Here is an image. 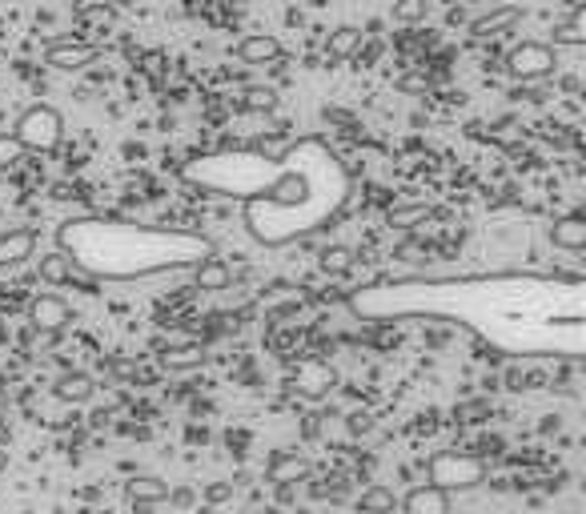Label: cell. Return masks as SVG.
<instances>
[{
	"instance_id": "1",
	"label": "cell",
	"mask_w": 586,
	"mask_h": 514,
	"mask_svg": "<svg viewBox=\"0 0 586 514\" xmlns=\"http://www.w3.org/2000/svg\"><path fill=\"white\" fill-rule=\"evenodd\" d=\"M350 197V173L322 141H298L281 153L277 177L241 209L245 229L261 245H289L322 229Z\"/></svg>"
},
{
	"instance_id": "2",
	"label": "cell",
	"mask_w": 586,
	"mask_h": 514,
	"mask_svg": "<svg viewBox=\"0 0 586 514\" xmlns=\"http://www.w3.org/2000/svg\"><path fill=\"white\" fill-rule=\"evenodd\" d=\"M57 249L93 282L153 278L165 270H189L213 257V245L193 229L133 225L109 217H69L57 229Z\"/></svg>"
},
{
	"instance_id": "3",
	"label": "cell",
	"mask_w": 586,
	"mask_h": 514,
	"mask_svg": "<svg viewBox=\"0 0 586 514\" xmlns=\"http://www.w3.org/2000/svg\"><path fill=\"white\" fill-rule=\"evenodd\" d=\"M426 474H430V486H438V490H446V494L474 490V486L486 482V458L462 454V450H438V454L426 462Z\"/></svg>"
},
{
	"instance_id": "4",
	"label": "cell",
	"mask_w": 586,
	"mask_h": 514,
	"mask_svg": "<svg viewBox=\"0 0 586 514\" xmlns=\"http://www.w3.org/2000/svg\"><path fill=\"white\" fill-rule=\"evenodd\" d=\"M13 141H17V149L25 153H53L57 145H61V137H65V117L53 109V105H29L21 117H17V125H13V133H9Z\"/></svg>"
},
{
	"instance_id": "5",
	"label": "cell",
	"mask_w": 586,
	"mask_h": 514,
	"mask_svg": "<svg viewBox=\"0 0 586 514\" xmlns=\"http://www.w3.org/2000/svg\"><path fill=\"white\" fill-rule=\"evenodd\" d=\"M558 69V53L542 41H522L506 53V73L518 81V85H534V81H546L554 77Z\"/></svg>"
},
{
	"instance_id": "6",
	"label": "cell",
	"mask_w": 586,
	"mask_h": 514,
	"mask_svg": "<svg viewBox=\"0 0 586 514\" xmlns=\"http://www.w3.org/2000/svg\"><path fill=\"white\" fill-rule=\"evenodd\" d=\"M41 282H49V286H77V290H85V294H97V286H101V282H93L85 270H77L61 249H53V253L41 257Z\"/></svg>"
},
{
	"instance_id": "7",
	"label": "cell",
	"mask_w": 586,
	"mask_h": 514,
	"mask_svg": "<svg viewBox=\"0 0 586 514\" xmlns=\"http://www.w3.org/2000/svg\"><path fill=\"white\" fill-rule=\"evenodd\" d=\"M29 322H33V330H41V334H61V330L73 322V310H69V302L57 298V294H37V298L29 302Z\"/></svg>"
},
{
	"instance_id": "8",
	"label": "cell",
	"mask_w": 586,
	"mask_h": 514,
	"mask_svg": "<svg viewBox=\"0 0 586 514\" xmlns=\"http://www.w3.org/2000/svg\"><path fill=\"white\" fill-rule=\"evenodd\" d=\"M97 57H101L97 45H85V41H61V45H49L45 65L57 69V73H77V69H89Z\"/></svg>"
},
{
	"instance_id": "9",
	"label": "cell",
	"mask_w": 586,
	"mask_h": 514,
	"mask_svg": "<svg viewBox=\"0 0 586 514\" xmlns=\"http://www.w3.org/2000/svg\"><path fill=\"white\" fill-rule=\"evenodd\" d=\"M293 390H298L302 398H310V402H318V398H326L334 390V370L326 362L310 358V362H302L298 370H293Z\"/></svg>"
},
{
	"instance_id": "10",
	"label": "cell",
	"mask_w": 586,
	"mask_h": 514,
	"mask_svg": "<svg viewBox=\"0 0 586 514\" xmlns=\"http://www.w3.org/2000/svg\"><path fill=\"white\" fill-rule=\"evenodd\" d=\"M314 474V462L298 450H277L269 458V482L273 486H293V482H306Z\"/></svg>"
},
{
	"instance_id": "11",
	"label": "cell",
	"mask_w": 586,
	"mask_h": 514,
	"mask_svg": "<svg viewBox=\"0 0 586 514\" xmlns=\"http://www.w3.org/2000/svg\"><path fill=\"white\" fill-rule=\"evenodd\" d=\"M398 510L402 514H450V494L426 482V486H414L406 498H398Z\"/></svg>"
},
{
	"instance_id": "12",
	"label": "cell",
	"mask_w": 586,
	"mask_h": 514,
	"mask_svg": "<svg viewBox=\"0 0 586 514\" xmlns=\"http://www.w3.org/2000/svg\"><path fill=\"white\" fill-rule=\"evenodd\" d=\"M522 21V9L518 5H494L490 13H482L478 21H470V37L486 41V37H498V33H510L514 25Z\"/></svg>"
},
{
	"instance_id": "13",
	"label": "cell",
	"mask_w": 586,
	"mask_h": 514,
	"mask_svg": "<svg viewBox=\"0 0 586 514\" xmlns=\"http://www.w3.org/2000/svg\"><path fill=\"white\" fill-rule=\"evenodd\" d=\"M281 57V41L273 33H249L237 41V61L241 65H273Z\"/></svg>"
},
{
	"instance_id": "14",
	"label": "cell",
	"mask_w": 586,
	"mask_h": 514,
	"mask_svg": "<svg viewBox=\"0 0 586 514\" xmlns=\"http://www.w3.org/2000/svg\"><path fill=\"white\" fill-rule=\"evenodd\" d=\"M53 394H57L61 402H73V406H81V402H89V398L97 394V382H93L85 370H65V374L53 382Z\"/></svg>"
},
{
	"instance_id": "15",
	"label": "cell",
	"mask_w": 586,
	"mask_h": 514,
	"mask_svg": "<svg viewBox=\"0 0 586 514\" xmlns=\"http://www.w3.org/2000/svg\"><path fill=\"white\" fill-rule=\"evenodd\" d=\"M37 249V229H9L0 237V266H17Z\"/></svg>"
},
{
	"instance_id": "16",
	"label": "cell",
	"mask_w": 586,
	"mask_h": 514,
	"mask_svg": "<svg viewBox=\"0 0 586 514\" xmlns=\"http://www.w3.org/2000/svg\"><path fill=\"white\" fill-rule=\"evenodd\" d=\"M550 241H554V249H566V253L586 249V221H582L578 213L558 217V221L550 225Z\"/></svg>"
},
{
	"instance_id": "17",
	"label": "cell",
	"mask_w": 586,
	"mask_h": 514,
	"mask_svg": "<svg viewBox=\"0 0 586 514\" xmlns=\"http://www.w3.org/2000/svg\"><path fill=\"white\" fill-rule=\"evenodd\" d=\"M125 490H129V498H133V502L157 506V502H165V498H169V490H173V486H169L165 478H157V474H133Z\"/></svg>"
},
{
	"instance_id": "18",
	"label": "cell",
	"mask_w": 586,
	"mask_h": 514,
	"mask_svg": "<svg viewBox=\"0 0 586 514\" xmlns=\"http://www.w3.org/2000/svg\"><path fill=\"white\" fill-rule=\"evenodd\" d=\"M229 278H233V274H229V266L221 262V257H205V262L193 266V282H197V290H209V294H213V290H225Z\"/></svg>"
},
{
	"instance_id": "19",
	"label": "cell",
	"mask_w": 586,
	"mask_h": 514,
	"mask_svg": "<svg viewBox=\"0 0 586 514\" xmlns=\"http://www.w3.org/2000/svg\"><path fill=\"white\" fill-rule=\"evenodd\" d=\"M358 510L362 514H394L398 510V494L386 486V482H370L358 498Z\"/></svg>"
},
{
	"instance_id": "20",
	"label": "cell",
	"mask_w": 586,
	"mask_h": 514,
	"mask_svg": "<svg viewBox=\"0 0 586 514\" xmlns=\"http://www.w3.org/2000/svg\"><path fill=\"white\" fill-rule=\"evenodd\" d=\"M578 49V45H586V9H578V13H570V21H558L554 25V49Z\"/></svg>"
},
{
	"instance_id": "21",
	"label": "cell",
	"mask_w": 586,
	"mask_h": 514,
	"mask_svg": "<svg viewBox=\"0 0 586 514\" xmlns=\"http://www.w3.org/2000/svg\"><path fill=\"white\" fill-rule=\"evenodd\" d=\"M358 49H362V29H354V25H342V29H334V33H330L326 57H330V61H346V57H354Z\"/></svg>"
},
{
	"instance_id": "22",
	"label": "cell",
	"mask_w": 586,
	"mask_h": 514,
	"mask_svg": "<svg viewBox=\"0 0 586 514\" xmlns=\"http://www.w3.org/2000/svg\"><path fill=\"white\" fill-rule=\"evenodd\" d=\"M161 366L165 370H197V366H205V354H201V346H177V350L161 354Z\"/></svg>"
},
{
	"instance_id": "23",
	"label": "cell",
	"mask_w": 586,
	"mask_h": 514,
	"mask_svg": "<svg viewBox=\"0 0 586 514\" xmlns=\"http://www.w3.org/2000/svg\"><path fill=\"white\" fill-rule=\"evenodd\" d=\"M426 13H430V0H398L394 5L398 25H418V21H426Z\"/></svg>"
},
{
	"instance_id": "24",
	"label": "cell",
	"mask_w": 586,
	"mask_h": 514,
	"mask_svg": "<svg viewBox=\"0 0 586 514\" xmlns=\"http://www.w3.org/2000/svg\"><path fill=\"white\" fill-rule=\"evenodd\" d=\"M354 266V253L346 249V245H330L326 253H322V270L326 274H346Z\"/></svg>"
},
{
	"instance_id": "25",
	"label": "cell",
	"mask_w": 586,
	"mask_h": 514,
	"mask_svg": "<svg viewBox=\"0 0 586 514\" xmlns=\"http://www.w3.org/2000/svg\"><path fill=\"white\" fill-rule=\"evenodd\" d=\"M273 105H277V97H273L269 89H249V93H245V109H249V113H269Z\"/></svg>"
},
{
	"instance_id": "26",
	"label": "cell",
	"mask_w": 586,
	"mask_h": 514,
	"mask_svg": "<svg viewBox=\"0 0 586 514\" xmlns=\"http://www.w3.org/2000/svg\"><path fill=\"white\" fill-rule=\"evenodd\" d=\"M21 161V149H17V141L13 137H0V173L5 169H13Z\"/></svg>"
},
{
	"instance_id": "27",
	"label": "cell",
	"mask_w": 586,
	"mask_h": 514,
	"mask_svg": "<svg viewBox=\"0 0 586 514\" xmlns=\"http://www.w3.org/2000/svg\"><path fill=\"white\" fill-rule=\"evenodd\" d=\"M229 498H233V482H209L205 486V502L217 506V502H229Z\"/></svg>"
},
{
	"instance_id": "28",
	"label": "cell",
	"mask_w": 586,
	"mask_h": 514,
	"mask_svg": "<svg viewBox=\"0 0 586 514\" xmlns=\"http://www.w3.org/2000/svg\"><path fill=\"white\" fill-rule=\"evenodd\" d=\"M169 502H173V506H189V502H193V490L177 486V490H169Z\"/></svg>"
},
{
	"instance_id": "29",
	"label": "cell",
	"mask_w": 586,
	"mask_h": 514,
	"mask_svg": "<svg viewBox=\"0 0 586 514\" xmlns=\"http://www.w3.org/2000/svg\"><path fill=\"white\" fill-rule=\"evenodd\" d=\"M562 5H566L570 13H578V9H586V0H562Z\"/></svg>"
},
{
	"instance_id": "30",
	"label": "cell",
	"mask_w": 586,
	"mask_h": 514,
	"mask_svg": "<svg viewBox=\"0 0 586 514\" xmlns=\"http://www.w3.org/2000/svg\"><path fill=\"white\" fill-rule=\"evenodd\" d=\"M5 466H9V450H5V446H0V470H5Z\"/></svg>"
},
{
	"instance_id": "31",
	"label": "cell",
	"mask_w": 586,
	"mask_h": 514,
	"mask_svg": "<svg viewBox=\"0 0 586 514\" xmlns=\"http://www.w3.org/2000/svg\"><path fill=\"white\" fill-rule=\"evenodd\" d=\"M5 398H9V382H5V378H0V402H5Z\"/></svg>"
}]
</instances>
